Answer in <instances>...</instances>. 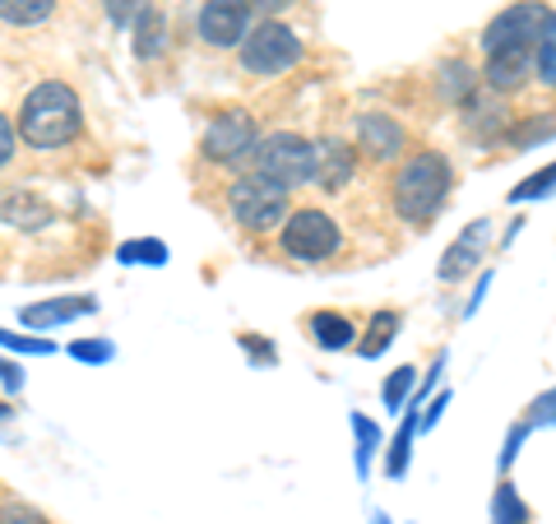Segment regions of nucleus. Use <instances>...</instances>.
I'll return each instance as SVG.
<instances>
[{
    "instance_id": "f257e3e1",
    "label": "nucleus",
    "mask_w": 556,
    "mask_h": 524,
    "mask_svg": "<svg viewBox=\"0 0 556 524\" xmlns=\"http://www.w3.org/2000/svg\"><path fill=\"white\" fill-rule=\"evenodd\" d=\"M450 190H455V163L441 149H408L394 163L390 204L408 228H431L437 214L450 204Z\"/></svg>"
},
{
    "instance_id": "f03ea898",
    "label": "nucleus",
    "mask_w": 556,
    "mask_h": 524,
    "mask_svg": "<svg viewBox=\"0 0 556 524\" xmlns=\"http://www.w3.org/2000/svg\"><path fill=\"white\" fill-rule=\"evenodd\" d=\"M14 135L38 153L70 149L84 135V98L75 93V84L65 79H42L33 84L20 102V126Z\"/></svg>"
},
{
    "instance_id": "7ed1b4c3",
    "label": "nucleus",
    "mask_w": 556,
    "mask_h": 524,
    "mask_svg": "<svg viewBox=\"0 0 556 524\" xmlns=\"http://www.w3.org/2000/svg\"><path fill=\"white\" fill-rule=\"evenodd\" d=\"M247 172H255L260 182H269L278 190H302L311 186V172H316V139H306L298 130H274V135H260L255 149H251V163Z\"/></svg>"
},
{
    "instance_id": "20e7f679",
    "label": "nucleus",
    "mask_w": 556,
    "mask_h": 524,
    "mask_svg": "<svg viewBox=\"0 0 556 524\" xmlns=\"http://www.w3.org/2000/svg\"><path fill=\"white\" fill-rule=\"evenodd\" d=\"M237 61L255 79H278V75H288V70H298L306 61V47L298 38V28L269 14V20L251 24V33L237 42Z\"/></svg>"
},
{
    "instance_id": "39448f33",
    "label": "nucleus",
    "mask_w": 556,
    "mask_h": 524,
    "mask_svg": "<svg viewBox=\"0 0 556 524\" xmlns=\"http://www.w3.org/2000/svg\"><path fill=\"white\" fill-rule=\"evenodd\" d=\"M278 247L298 265H325V260H334L343 251V228L329 209L302 204V209H288V219L278 223Z\"/></svg>"
},
{
    "instance_id": "423d86ee",
    "label": "nucleus",
    "mask_w": 556,
    "mask_h": 524,
    "mask_svg": "<svg viewBox=\"0 0 556 524\" xmlns=\"http://www.w3.org/2000/svg\"><path fill=\"white\" fill-rule=\"evenodd\" d=\"M228 214L241 233L251 237H265V233H278V223L288 219V190H278L269 182H260L255 172L241 167L237 177L228 182Z\"/></svg>"
},
{
    "instance_id": "0eeeda50",
    "label": "nucleus",
    "mask_w": 556,
    "mask_h": 524,
    "mask_svg": "<svg viewBox=\"0 0 556 524\" xmlns=\"http://www.w3.org/2000/svg\"><path fill=\"white\" fill-rule=\"evenodd\" d=\"M260 139V126L247 108H223L208 116V126L200 135V159L208 167H223V172H241L251 163V149Z\"/></svg>"
},
{
    "instance_id": "6e6552de",
    "label": "nucleus",
    "mask_w": 556,
    "mask_h": 524,
    "mask_svg": "<svg viewBox=\"0 0 556 524\" xmlns=\"http://www.w3.org/2000/svg\"><path fill=\"white\" fill-rule=\"evenodd\" d=\"M547 24H556L547 0H515V5H506L492 24L482 28V51H486V57H492V51H510V47L529 51Z\"/></svg>"
},
{
    "instance_id": "1a4fd4ad",
    "label": "nucleus",
    "mask_w": 556,
    "mask_h": 524,
    "mask_svg": "<svg viewBox=\"0 0 556 524\" xmlns=\"http://www.w3.org/2000/svg\"><path fill=\"white\" fill-rule=\"evenodd\" d=\"M353 149H357V159H367L376 167H390L399 163L408 153V130H404V121H394L390 112H357L353 121Z\"/></svg>"
},
{
    "instance_id": "9d476101",
    "label": "nucleus",
    "mask_w": 556,
    "mask_h": 524,
    "mask_svg": "<svg viewBox=\"0 0 556 524\" xmlns=\"http://www.w3.org/2000/svg\"><path fill=\"white\" fill-rule=\"evenodd\" d=\"M255 5L251 0H204L195 14V33L208 51H237V42L251 33Z\"/></svg>"
},
{
    "instance_id": "9b49d317",
    "label": "nucleus",
    "mask_w": 556,
    "mask_h": 524,
    "mask_svg": "<svg viewBox=\"0 0 556 524\" xmlns=\"http://www.w3.org/2000/svg\"><path fill=\"white\" fill-rule=\"evenodd\" d=\"M459 126L473 145H501V135L510 126V112H506V98H496L492 89H478L459 102Z\"/></svg>"
},
{
    "instance_id": "f8f14e48",
    "label": "nucleus",
    "mask_w": 556,
    "mask_h": 524,
    "mask_svg": "<svg viewBox=\"0 0 556 524\" xmlns=\"http://www.w3.org/2000/svg\"><path fill=\"white\" fill-rule=\"evenodd\" d=\"M357 149H353V139H339V135H329L316 145V172H311V182H316L325 196H343L348 186H353L357 177Z\"/></svg>"
},
{
    "instance_id": "ddd939ff",
    "label": "nucleus",
    "mask_w": 556,
    "mask_h": 524,
    "mask_svg": "<svg viewBox=\"0 0 556 524\" xmlns=\"http://www.w3.org/2000/svg\"><path fill=\"white\" fill-rule=\"evenodd\" d=\"M0 223L14 233H42L56 223V204L42 200L38 190H28V186H5L0 190Z\"/></svg>"
},
{
    "instance_id": "4468645a",
    "label": "nucleus",
    "mask_w": 556,
    "mask_h": 524,
    "mask_svg": "<svg viewBox=\"0 0 556 524\" xmlns=\"http://www.w3.org/2000/svg\"><path fill=\"white\" fill-rule=\"evenodd\" d=\"M529 51H533V47H529ZM529 51H525V47H510V51H492V57H486V65L478 70L482 89H492L496 98H510V93H519V89H525V84L533 79Z\"/></svg>"
},
{
    "instance_id": "2eb2a0df",
    "label": "nucleus",
    "mask_w": 556,
    "mask_h": 524,
    "mask_svg": "<svg viewBox=\"0 0 556 524\" xmlns=\"http://www.w3.org/2000/svg\"><path fill=\"white\" fill-rule=\"evenodd\" d=\"M167 47H172V24H167V14L149 0V5L135 14V24H130V51H135V61L153 65V61L167 57Z\"/></svg>"
},
{
    "instance_id": "dca6fc26",
    "label": "nucleus",
    "mask_w": 556,
    "mask_h": 524,
    "mask_svg": "<svg viewBox=\"0 0 556 524\" xmlns=\"http://www.w3.org/2000/svg\"><path fill=\"white\" fill-rule=\"evenodd\" d=\"M486 233H492V223H486V219L468 223V233L441 255V265H437V278H441V284H459L464 274H473V270H478L482 247H486Z\"/></svg>"
},
{
    "instance_id": "f3484780",
    "label": "nucleus",
    "mask_w": 556,
    "mask_h": 524,
    "mask_svg": "<svg viewBox=\"0 0 556 524\" xmlns=\"http://www.w3.org/2000/svg\"><path fill=\"white\" fill-rule=\"evenodd\" d=\"M98 302L89 292H70V297H51V302H33L20 311V325L28 329H51V325H70L79 316H93Z\"/></svg>"
},
{
    "instance_id": "a211bd4d",
    "label": "nucleus",
    "mask_w": 556,
    "mask_h": 524,
    "mask_svg": "<svg viewBox=\"0 0 556 524\" xmlns=\"http://www.w3.org/2000/svg\"><path fill=\"white\" fill-rule=\"evenodd\" d=\"M302 325H306V339L316 348H325V353H343V348H353L357 329H362L348 311H311Z\"/></svg>"
},
{
    "instance_id": "6ab92c4d",
    "label": "nucleus",
    "mask_w": 556,
    "mask_h": 524,
    "mask_svg": "<svg viewBox=\"0 0 556 524\" xmlns=\"http://www.w3.org/2000/svg\"><path fill=\"white\" fill-rule=\"evenodd\" d=\"M399 325H404V316H399V311H390V307H380L376 316L367 321V329H357V353L362 358H380L386 353V348L399 339Z\"/></svg>"
},
{
    "instance_id": "aec40b11",
    "label": "nucleus",
    "mask_w": 556,
    "mask_h": 524,
    "mask_svg": "<svg viewBox=\"0 0 556 524\" xmlns=\"http://www.w3.org/2000/svg\"><path fill=\"white\" fill-rule=\"evenodd\" d=\"M56 10H61V0H0V24H10V28H42Z\"/></svg>"
},
{
    "instance_id": "412c9836",
    "label": "nucleus",
    "mask_w": 556,
    "mask_h": 524,
    "mask_svg": "<svg viewBox=\"0 0 556 524\" xmlns=\"http://www.w3.org/2000/svg\"><path fill=\"white\" fill-rule=\"evenodd\" d=\"M437 84H441V98L450 102V108H459L468 93H478V89H482L478 70L468 65V61H445V65H441V75H437Z\"/></svg>"
},
{
    "instance_id": "4be33fe9",
    "label": "nucleus",
    "mask_w": 556,
    "mask_h": 524,
    "mask_svg": "<svg viewBox=\"0 0 556 524\" xmlns=\"http://www.w3.org/2000/svg\"><path fill=\"white\" fill-rule=\"evenodd\" d=\"M538 139H552V116L543 112V116H525V121H510L506 126V135H501V145L506 149H533Z\"/></svg>"
},
{
    "instance_id": "5701e85b",
    "label": "nucleus",
    "mask_w": 556,
    "mask_h": 524,
    "mask_svg": "<svg viewBox=\"0 0 556 524\" xmlns=\"http://www.w3.org/2000/svg\"><path fill=\"white\" fill-rule=\"evenodd\" d=\"M529 65H533V79L543 84V89H552L556 84V24H547L543 33H538V42L529 51Z\"/></svg>"
},
{
    "instance_id": "b1692460",
    "label": "nucleus",
    "mask_w": 556,
    "mask_h": 524,
    "mask_svg": "<svg viewBox=\"0 0 556 524\" xmlns=\"http://www.w3.org/2000/svg\"><path fill=\"white\" fill-rule=\"evenodd\" d=\"M529 520H533V515H529V506L519 501L515 483H510V478H501L496 497H492V524H529Z\"/></svg>"
},
{
    "instance_id": "393cba45",
    "label": "nucleus",
    "mask_w": 556,
    "mask_h": 524,
    "mask_svg": "<svg viewBox=\"0 0 556 524\" xmlns=\"http://www.w3.org/2000/svg\"><path fill=\"white\" fill-rule=\"evenodd\" d=\"M413 432H417V413L404 409V427H399V436L390 441V456H386V474H390V478H404L408 456H413Z\"/></svg>"
},
{
    "instance_id": "a878e982",
    "label": "nucleus",
    "mask_w": 556,
    "mask_h": 524,
    "mask_svg": "<svg viewBox=\"0 0 556 524\" xmlns=\"http://www.w3.org/2000/svg\"><path fill=\"white\" fill-rule=\"evenodd\" d=\"M413 380H417V366H394V372H390L386 390H380V395H386V409H390V413L404 409V399H408V390H413Z\"/></svg>"
},
{
    "instance_id": "bb28decb",
    "label": "nucleus",
    "mask_w": 556,
    "mask_h": 524,
    "mask_svg": "<svg viewBox=\"0 0 556 524\" xmlns=\"http://www.w3.org/2000/svg\"><path fill=\"white\" fill-rule=\"evenodd\" d=\"M121 260H126V265H167V247L163 241H126V247H121Z\"/></svg>"
},
{
    "instance_id": "cd10ccee",
    "label": "nucleus",
    "mask_w": 556,
    "mask_h": 524,
    "mask_svg": "<svg viewBox=\"0 0 556 524\" xmlns=\"http://www.w3.org/2000/svg\"><path fill=\"white\" fill-rule=\"evenodd\" d=\"M0 344L14 348V353H28V358H47V353H56V344L51 339H28V335H14V329L0 325Z\"/></svg>"
},
{
    "instance_id": "c85d7f7f",
    "label": "nucleus",
    "mask_w": 556,
    "mask_h": 524,
    "mask_svg": "<svg viewBox=\"0 0 556 524\" xmlns=\"http://www.w3.org/2000/svg\"><path fill=\"white\" fill-rule=\"evenodd\" d=\"M237 344L247 348V358H251L255 366H269V362H278V348H274L269 339H260L255 329H241V335H237Z\"/></svg>"
},
{
    "instance_id": "c756f323",
    "label": "nucleus",
    "mask_w": 556,
    "mask_h": 524,
    "mask_svg": "<svg viewBox=\"0 0 556 524\" xmlns=\"http://www.w3.org/2000/svg\"><path fill=\"white\" fill-rule=\"evenodd\" d=\"M353 427H357V436H362V446H357V464L367 469V464H371V456H376V446H380V427L371 423V417H362V413H353Z\"/></svg>"
},
{
    "instance_id": "7c9ffc66",
    "label": "nucleus",
    "mask_w": 556,
    "mask_h": 524,
    "mask_svg": "<svg viewBox=\"0 0 556 524\" xmlns=\"http://www.w3.org/2000/svg\"><path fill=\"white\" fill-rule=\"evenodd\" d=\"M0 524H51V520L28 501H0Z\"/></svg>"
},
{
    "instance_id": "2f4dec72",
    "label": "nucleus",
    "mask_w": 556,
    "mask_h": 524,
    "mask_svg": "<svg viewBox=\"0 0 556 524\" xmlns=\"http://www.w3.org/2000/svg\"><path fill=\"white\" fill-rule=\"evenodd\" d=\"M552 182H556V167L547 163L543 172H538V177H529V182L519 186V190H510V200L519 204V200H538V196H547V190H552Z\"/></svg>"
},
{
    "instance_id": "473e14b6",
    "label": "nucleus",
    "mask_w": 556,
    "mask_h": 524,
    "mask_svg": "<svg viewBox=\"0 0 556 524\" xmlns=\"http://www.w3.org/2000/svg\"><path fill=\"white\" fill-rule=\"evenodd\" d=\"M14 159H20V135H14V121L0 112V172H5Z\"/></svg>"
},
{
    "instance_id": "72a5a7b5",
    "label": "nucleus",
    "mask_w": 556,
    "mask_h": 524,
    "mask_svg": "<svg viewBox=\"0 0 556 524\" xmlns=\"http://www.w3.org/2000/svg\"><path fill=\"white\" fill-rule=\"evenodd\" d=\"M149 0H108V20L116 24V28H130L135 24V14L144 10Z\"/></svg>"
},
{
    "instance_id": "f704fd0d",
    "label": "nucleus",
    "mask_w": 556,
    "mask_h": 524,
    "mask_svg": "<svg viewBox=\"0 0 556 524\" xmlns=\"http://www.w3.org/2000/svg\"><path fill=\"white\" fill-rule=\"evenodd\" d=\"M70 353H75L79 362H108V358L116 353V348H112L108 339H98V344H89V339H79L75 348H70Z\"/></svg>"
},
{
    "instance_id": "c9c22d12",
    "label": "nucleus",
    "mask_w": 556,
    "mask_h": 524,
    "mask_svg": "<svg viewBox=\"0 0 556 524\" xmlns=\"http://www.w3.org/2000/svg\"><path fill=\"white\" fill-rule=\"evenodd\" d=\"M0 380H5L10 390H24V366H14V362L0 358Z\"/></svg>"
},
{
    "instance_id": "e433bc0d",
    "label": "nucleus",
    "mask_w": 556,
    "mask_h": 524,
    "mask_svg": "<svg viewBox=\"0 0 556 524\" xmlns=\"http://www.w3.org/2000/svg\"><path fill=\"white\" fill-rule=\"evenodd\" d=\"M445 404H450V395H441V399H437V404H431V409H427V417H422V423H417V427H437V417L445 413Z\"/></svg>"
},
{
    "instance_id": "4c0bfd02",
    "label": "nucleus",
    "mask_w": 556,
    "mask_h": 524,
    "mask_svg": "<svg viewBox=\"0 0 556 524\" xmlns=\"http://www.w3.org/2000/svg\"><path fill=\"white\" fill-rule=\"evenodd\" d=\"M251 5H260V10H269V14H278V10H288L292 0H251Z\"/></svg>"
},
{
    "instance_id": "58836bf2",
    "label": "nucleus",
    "mask_w": 556,
    "mask_h": 524,
    "mask_svg": "<svg viewBox=\"0 0 556 524\" xmlns=\"http://www.w3.org/2000/svg\"><path fill=\"white\" fill-rule=\"evenodd\" d=\"M0 417H10V409H5V404H0Z\"/></svg>"
}]
</instances>
